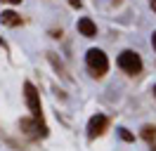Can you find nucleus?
<instances>
[{
  "instance_id": "nucleus-1",
  "label": "nucleus",
  "mask_w": 156,
  "mask_h": 151,
  "mask_svg": "<svg viewBox=\"0 0 156 151\" xmlns=\"http://www.w3.org/2000/svg\"><path fill=\"white\" fill-rule=\"evenodd\" d=\"M85 64H88L90 73L95 76V78H104L107 71H109V57L102 50L92 47V50H88V54H85Z\"/></svg>"
},
{
  "instance_id": "nucleus-2",
  "label": "nucleus",
  "mask_w": 156,
  "mask_h": 151,
  "mask_svg": "<svg viewBox=\"0 0 156 151\" xmlns=\"http://www.w3.org/2000/svg\"><path fill=\"white\" fill-rule=\"evenodd\" d=\"M118 66L121 71H126L128 76H137L142 71V57L137 54L135 50H123L118 54Z\"/></svg>"
},
{
  "instance_id": "nucleus-3",
  "label": "nucleus",
  "mask_w": 156,
  "mask_h": 151,
  "mask_svg": "<svg viewBox=\"0 0 156 151\" xmlns=\"http://www.w3.org/2000/svg\"><path fill=\"white\" fill-rule=\"evenodd\" d=\"M19 128L21 132L29 137V139H40V137H48V128H45V123L43 118H21L19 121Z\"/></svg>"
},
{
  "instance_id": "nucleus-4",
  "label": "nucleus",
  "mask_w": 156,
  "mask_h": 151,
  "mask_svg": "<svg viewBox=\"0 0 156 151\" xmlns=\"http://www.w3.org/2000/svg\"><path fill=\"white\" fill-rule=\"evenodd\" d=\"M24 99H26V106L33 118H43V106H40V92L36 90V85L26 80L24 83Z\"/></svg>"
},
{
  "instance_id": "nucleus-5",
  "label": "nucleus",
  "mask_w": 156,
  "mask_h": 151,
  "mask_svg": "<svg viewBox=\"0 0 156 151\" xmlns=\"http://www.w3.org/2000/svg\"><path fill=\"white\" fill-rule=\"evenodd\" d=\"M109 128V118L104 116V113H97V116H92L88 123V137L90 139H97V137H102L104 132H107Z\"/></svg>"
},
{
  "instance_id": "nucleus-6",
  "label": "nucleus",
  "mask_w": 156,
  "mask_h": 151,
  "mask_svg": "<svg viewBox=\"0 0 156 151\" xmlns=\"http://www.w3.org/2000/svg\"><path fill=\"white\" fill-rule=\"evenodd\" d=\"M78 33L85 36V38H95V36H97V26H95V21H92L90 17L78 19Z\"/></svg>"
},
{
  "instance_id": "nucleus-7",
  "label": "nucleus",
  "mask_w": 156,
  "mask_h": 151,
  "mask_svg": "<svg viewBox=\"0 0 156 151\" xmlns=\"http://www.w3.org/2000/svg\"><path fill=\"white\" fill-rule=\"evenodd\" d=\"M0 21L5 24V26H21V17L17 14V12H12V9H5L2 14H0Z\"/></svg>"
},
{
  "instance_id": "nucleus-8",
  "label": "nucleus",
  "mask_w": 156,
  "mask_h": 151,
  "mask_svg": "<svg viewBox=\"0 0 156 151\" xmlns=\"http://www.w3.org/2000/svg\"><path fill=\"white\" fill-rule=\"evenodd\" d=\"M140 135H142V139L149 142V144H151V149L156 151V125H142Z\"/></svg>"
},
{
  "instance_id": "nucleus-9",
  "label": "nucleus",
  "mask_w": 156,
  "mask_h": 151,
  "mask_svg": "<svg viewBox=\"0 0 156 151\" xmlns=\"http://www.w3.org/2000/svg\"><path fill=\"white\" fill-rule=\"evenodd\" d=\"M69 5L76 7V9H80V7H83V0H69Z\"/></svg>"
},
{
  "instance_id": "nucleus-10",
  "label": "nucleus",
  "mask_w": 156,
  "mask_h": 151,
  "mask_svg": "<svg viewBox=\"0 0 156 151\" xmlns=\"http://www.w3.org/2000/svg\"><path fill=\"white\" fill-rule=\"evenodd\" d=\"M121 137H123V139H126V142H130V139H133V135H130V132H128V130H121Z\"/></svg>"
},
{
  "instance_id": "nucleus-11",
  "label": "nucleus",
  "mask_w": 156,
  "mask_h": 151,
  "mask_svg": "<svg viewBox=\"0 0 156 151\" xmlns=\"http://www.w3.org/2000/svg\"><path fill=\"white\" fill-rule=\"evenodd\" d=\"M151 45H154V50H156V31L151 33Z\"/></svg>"
},
{
  "instance_id": "nucleus-12",
  "label": "nucleus",
  "mask_w": 156,
  "mask_h": 151,
  "mask_svg": "<svg viewBox=\"0 0 156 151\" xmlns=\"http://www.w3.org/2000/svg\"><path fill=\"white\" fill-rule=\"evenodd\" d=\"M2 2H10V5H19L21 0H2Z\"/></svg>"
},
{
  "instance_id": "nucleus-13",
  "label": "nucleus",
  "mask_w": 156,
  "mask_h": 151,
  "mask_svg": "<svg viewBox=\"0 0 156 151\" xmlns=\"http://www.w3.org/2000/svg\"><path fill=\"white\" fill-rule=\"evenodd\" d=\"M149 5H151V9L156 12V0H149Z\"/></svg>"
},
{
  "instance_id": "nucleus-14",
  "label": "nucleus",
  "mask_w": 156,
  "mask_h": 151,
  "mask_svg": "<svg viewBox=\"0 0 156 151\" xmlns=\"http://www.w3.org/2000/svg\"><path fill=\"white\" fill-rule=\"evenodd\" d=\"M154 97H156V85H154Z\"/></svg>"
},
{
  "instance_id": "nucleus-15",
  "label": "nucleus",
  "mask_w": 156,
  "mask_h": 151,
  "mask_svg": "<svg viewBox=\"0 0 156 151\" xmlns=\"http://www.w3.org/2000/svg\"><path fill=\"white\" fill-rule=\"evenodd\" d=\"M0 45H2V38H0Z\"/></svg>"
}]
</instances>
